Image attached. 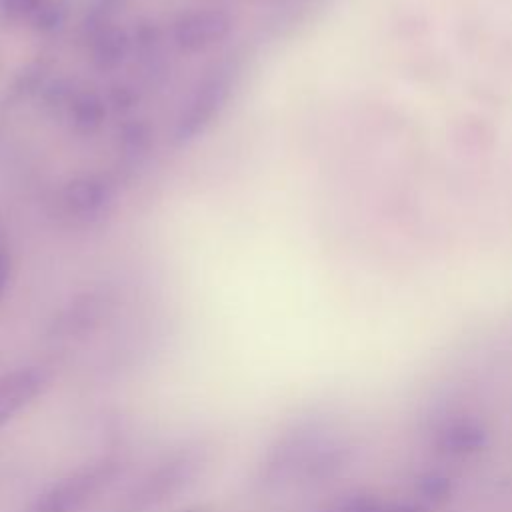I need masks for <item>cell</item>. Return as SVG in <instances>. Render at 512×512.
<instances>
[{"label":"cell","mask_w":512,"mask_h":512,"mask_svg":"<svg viewBox=\"0 0 512 512\" xmlns=\"http://www.w3.org/2000/svg\"><path fill=\"white\" fill-rule=\"evenodd\" d=\"M50 374L40 366H24L0 378V422L12 418L46 390Z\"/></svg>","instance_id":"5"},{"label":"cell","mask_w":512,"mask_h":512,"mask_svg":"<svg viewBox=\"0 0 512 512\" xmlns=\"http://www.w3.org/2000/svg\"><path fill=\"white\" fill-rule=\"evenodd\" d=\"M230 90L232 78L228 70L218 68L210 76H206L174 126V144H188L190 140L200 136L226 106Z\"/></svg>","instance_id":"3"},{"label":"cell","mask_w":512,"mask_h":512,"mask_svg":"<svg viewBox=\"0 0 512 512\" xmlns=\"http://www.w3.org/2000/svg\"><path fill=\"white\" fill-rule=\"evenodd\" d=\"M324 512H426L408 502H386L370 494H352L330 504Z\"/></svg>","instance_id":"10"},{"label":"cell","mask_w":512,"mask_h":512,"mask_svg":"<svg viewBox=\"0 0 512 512\" xmlns=\"http://www.w3.org/2000/svg\"><path fill=\"white\" fill-rule=\"evenodd\" d=\"M486 442V432L476 420H454L444 426L436 438V444L442 452L452 456H468Z\"/></svg>","instance_id":"8"},{"label":"cell","mask_w":512,"mask_h":512,"mask_svg":"<svg viewBox=\"0 0 512 512\" xmlns=\"http://www.w3.org/2000/svg\"><path fill=\"white\" fill-rule=\"evenodd\" d=\"M160 38L158 34V28L156 24H150V22H144L138 26V32H136V40L142 44V46H152L156 40Z\"/></svg>","instance_id":"17"},{"label":"cell","mask_w":512,"mask_h":512,"mask_svg":"<svg viewBox=\"0 0 512 512\" xmlns=\"http://www.w3.org/2000/svg\"><path fill=\"white\" fill-rule=\"evenodd\" d=\"M44 0H0V12L6 18H30V14L42 4Z\"/></svg>","instance_id":"16"},{"label":"cell","mask_w":512,"mask_h":512,"mask_svg":"<svg viewBox=\"0 0 512 512\" xmlns=\"http://www.w3.org/2000/svg\"><path fill=\"white\" fill-rule=\"evenodd\" d=\"M108 102L116 112H126L130 108L136 106L138 102V94L134 92L132 86L128 84H114L110 94H108Z\"/></svg>","instance_id":"15"},{"label":"cell","mask_w":512,"mask_h":512,"mask_svg":"<svg viewBox=\"0 0 512 512\" xmlns=\"http://www.w3.org/2000/svg\"><path fill=\"white\" fill-rule=\"evenodd\" d=\"M90 48H92V62L98 70L108 72L116 70L130 50V38L126 30L114 24H106L90 34Z\"/></svg>","instance_id":"7"},{"label":"cell","mask_w":512,"mask_h":512,"mask_svg":"<svg viewBox=\"0 0 512 512\" xmlns=\"http://www.w3.org/2000/svg\"><path fill=\"white\" fill-rule=\"evenodd\" d=\"M126 0H96L90 14L86 16V22H84V28L88 34H94L98 28L110 24V18L112 14L124 6Z\"/></svg>","instance_id":"13"},{"label":"cell","mask_w":512,"mask_h":512,"mask_svg":"<svg viewBox=\"0 0 512 512\" xmlns=\"http://www.w3.org/2000/svg\"><path fill=\"white\" fill-rule=\"evenodd\" d=\"M232 18L224 10L188 12L174 24V40L184 52H202L232 32Z\"/></svg>","instance_id":"4"},{"label":"cell","mask_w":512,"mask_h":512,"mask_svg":"<svg viewBox=\"0 0 512 512\" xmlns=\"http://www.w3.org/2000/svg\"><path fill=\"white\" fill-rule=\"evenodd\" d=\"M68 110H70L74 130L80 134H92L104 122L106 102L98 92L82 90V92L74 94Z\"/></svg>","instance_id":"9"},{"label":"cell","mask_w":512,"mask_h":512,"mask_svg":"<svg viewBox=\"0 0 512 512\" xmlns=\"http://www.w3.org/2000/svg\"><path fill=\"white\" fill-rule=\"evenodd\" d=\"M8 274H10V260H8V254L0 242V298L6 290V284H8Z\"/></svg>","instance_id":"18"},{"label":"cell","mask_w":512,"mask_h":512,"mask_svg":"<svg viewBox=\"0 0 512 512\" xmlns=\"http://www.w3.org/2000/svg\"><path fill=\"white\" fill-rule=\"evenodd\" d=\"M46 68L42 62H34L30 66H26L14 80L12 88H10V98L12 100H20L24 96H30L32 92H36L42 86Z\"/></svg>","instance_id":"11"},{"label":"cell","mask_w":512,"mask_h":512,"mask_svg":"<svg viewBox=\"0 0 512 512\" xmlns=\"http://www.w3.org/2000/svg\"><path fill=\"white\" fill-rule=\"evenodd\" d=\"M64 14H62V8L60 4L56 2H50V0H44L32 14H30V22L36 30L40 32H50L54 28L60 26Z\"/></svg>","instance_id":"14"},{"label":"cell","mask_w":512,"mask_h":512,"mask_svg":"<svg viewBox=\"0 0 512 512\" xmlns=\"http://www.w3.org/2000/svg\"><path fill=\"white\" fill-rule=\"evenodd\" d=\"M116 472L118 460L102 456L44 490L30 506V512H78L112 482Z\"/></svg>","instance_id":"1"},{"label":"cell","mask_w":512,"mask_h":512,"mask_svg":"<svg viewBox=\"0 0 512 512\" xmlns=\"http://www.w3.org/2000/svg\"><path fill=\"white\" fill-rule=\"evenodd\" d=\"M108 200V184L92 176L74 178L62 190V204L76 216H94L108 204Z\"/></svg>","instance_id":"6"},{"label":"cell","mask_w":512,"mask_h":512,"mask_svg":"<svg viewBox=\"0 0 512 512\" xmlns=\"http://www.w3.org/2000/svg\"><path fill=\"white\" fill-rule=\"evenodd\" d=\"M202 462L204 458L196 448L176 452L158 468H154L138 486H134L124 506L128 512H140L164 502L166 498L180 492L198 474Z\"/></svg>","instance_id":"2"},{"label":"cell","mask_w":512,"mask_h":512,"mask_svg":"<svg viewBox=\"0 0 512 512\" xmlns=\"http://www.w3.org/2000/svg\"><path fill=\"white\" fill-rule=\"evenodd\" d=\"M120 138L126 150L130 152H146L152 144V128L142 122V120H134V122H126L120 128Z\"/></svg>","instance_id":"12"}]
</instances>
